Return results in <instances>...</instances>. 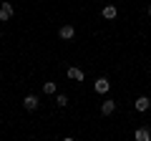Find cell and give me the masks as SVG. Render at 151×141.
I'll return each instance as SVG.
<instances>
[{"label":"cell","instance_id":"1","mask_svg":"<svg viewBox=\"0 0 151 141\" xmlns=\"http://www.w3.org/2000/svg\"><path fill=\"white\" fill-rule=\"evenodd\" d=\"M93 91L96 93H101V96H106L108 91H111V81H108V78H96V83H93Z\"/></svg>","mask_w":151,"mask_h":141},{"label":"cell","instance_id":"2","mask_svg":"<svg viewBox=\"0 0 151 141\" xmlns=\"http://www.w3.org/2000/svg\"><path fill=\"white\" fill-rule=\"evenodd\" d=\"M73 35H76V28L70 25V23H65V25L58 28V38L60 40H73Z\"/></svg>","mask_w":151,"mask_h":141},{"label":"cell","instance_id":"3","mask_svg":"<svg viewBox=\"0 0 151 141\" xmlns=\"http://www.w3.org/2000/svg\"><path fill=\"white\" fill-rule=\"evenodd\" d=\"M134 109L139 111V114H144V111H149V109H151V98H149V96H139V98L134 101Z\"/></svg>","mask_w":151,"mask_h":141},{"label":"cell","instance_id":"4","mask_svg":"<svg viewBox=\"0 0 151 141\" xmlns=\"http://www.w3.org/2000/svg\"><path fill=\"white\" fill-rule=\"evenodd\" d=\"M13 15H15L13 5H10V3H3V5H0V23H8Z\"/></svg>","mask_w":151,"mask_h":141},{"label":"cell","instance_id":"5","mask_svg":"<svg viewBox=\"0 0 151 141\" xmlns=\"http://www.w3.org/2000/svg\"><path fill=\"white\" fill-rule=\"evenodd\" d=\"M38 103H40V101H38L35 93H28V96L23 98V106H25V111H35V109H38Z\"/></svg>","mask_w":151,"mask_h":141},{"label":"cell","instance_id":"6","mask_svg":"<svg viewBox=\"0 0 151 141\" xmlns=\"http://www.w3.org/2000/svg\"><path fill=\"white\" fill-rule=\"evenodd\" d=\"M65 76H68L70 81H83V78H86V76H83V70L78 68V65H70V68L65 70Z\"/></svg>","mask_w":151,"mask_h":141},{"label":"cell","instance_id":"7","mask_svg":"<svg viewBox=\"0 0 151 141\" xmlns=\"http://www.w3.org/2000/svg\"><path fill=\"white\" fill-rule=\"evenodd\" d=\"M134 139L136 141H151V131L146 129V126H139V129L134 131Z\"/></svg>","mask_w":151,"mask_h":141},{"label":"cell","instance_id":"8","mask_svg":"<svg viewBox=\"0 0 151 141\" xmlns=\"http://www.w3.org/2000/svg\"><path fill=\"white\" fill-rule=\"evenodd\" d=\"M101 15L106 18V20H116V15H119V8H116V5H103Z\"/></svg>","mask_w":151,"mask_h":141},{"label":"cell","instance_id":"9","mask_svg":"<svg viewBox=\"0 0 151 141\" xmlns=\"http://www.w3.org/2000/svg\"><path fill=\"white\" fill-rule=\"evenodd\" d=\"M113 111H116V101H111V98H106V101L101 103V114H103V116H111Z\"/></svg>","mask_w":151,"mask_h":141},{"label":"cell","instance_id":"10","mask_svg":"<svg viewBox=\"0 0 151 141\" xmlns=\"http://www.w3.org/2000/svg\"><path fill=\"white\" fill-rule=\"evenodd\" d=\"M55 106L65 109V106H68V96H63V93H55Z\"/></svg>","mask_w":151,"mask_h":141},{"label":"cell","instance_id":"11","mask_svg":"<svg viewBox=\"0 0 151 141\" xmlns=\"http://www.w3.org/2000/svg\"><path fill=\"white\" fill-rule=\"evenodd\" d=\"M43 91H45V96H53V93H55V83H53V81L43 83Z\"/></svg>","mask_w":151,"mask_h":141},{"label":"cell","instance_id":"12","mask_svg":"<svg viewBox=\"0 0 151 141\" xmlns=\"http://www.w3.org/2000/svg\"><path fill=\"white\" fill-rule=\"evenodd\" d=\"M149 15H151V5H149Z\"/></svg>","mask_w":151,"mask_h":141}]
</instances>
